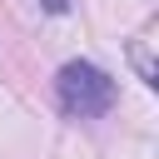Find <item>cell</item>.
Segmentation results:
<instances>
[{"instance_id": "cell-1", "label": "cell", "mask_w": 159, "mask_h": 159, "mask_svg": "<svg viewBox=\"0 0 159 159\" xmlns=\"http://www.w3.org/2000/svg\"><path fill=\"white\" fill-rule=\"evenodd\" d=\"M60 104H65L70 114H80V119L104 114V109L114 104V80H109L99 65L75 60V65H65V70H60Z\"/></svg>"}, {"instance_id": "cell-2", "label": "cell", "mask_w": 159, "mask_h": 159, "mask_svg": "<svg viewBox=\"0 0 159 159\" xmlns=\"http://www.w3.org/2000/svg\"><path fill=\"white\" fill-rule=\"evenodd\" d=\"M65 5H70V0H45V10H55V15H60Z\"/></svg>"}]
</instances>
